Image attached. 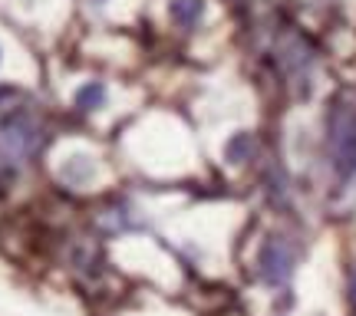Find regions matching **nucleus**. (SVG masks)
<instances>
[{"mask_svg":"<svg viewBox=\"0 0 356 316\" xmlns=\"http://www.w3.org/2000/svg\"><path fill=\"white\" fill-rule=\"evenodd\" d=\"M327 152L330 168L340 181L356 178V106L353 102H333L327 115Z\"/></svg>","mask_w":356,"mask_h":316,"instance_id":"nucleus-1","label":"nucleus"},{"mask_svg":"<svg viewBox=\"0 0 356 316\" xmlns=\"http://www.w3.org/2000/svg\"><path fill=\"white\" fill-rule=\"evenodd\" d=\"M293 274V247L284 238H267L257 253V277L267 287H284Z\"/></svg>","mask_w":356,"mask_h":316,"instance_id":"nucleus-2","label":"nucleus"},{"mask_svg":"<svg viewBox=\"0 0 356 316\" xmlns=\"http://www.w3.org/2000/svg\"><path fill=\"white\" fill-rule=\"evenodd\" d=\"M92 175H96V165L89 162L86 155L66 158V165H63V178H66V181H73V185H86Z\"/></svg>","mask_w":356,"mask_h":316,"instance_id":"nucleus-3","label":"nucleus"},{"mask_svg":"<svg viewBox=\"0 0 356 316\" xmlns=\"http://www.w3.org/2000/svg\"><path fill=\"white\" fill-rule=\"evenodd\" d=\"M204 13V0H175L172 3V17H175L181 26H195Z\"/></svg>","mask_w":356,"mask_h":316,"instance_id":"nucleus-4","label":"nucleus"},{"mask_svg":"<svg viewBox=\"0 0 356 316\" xmlns=\"http://www.w3.org/2000/svg\"><path fill=\"white\" fill-rule=\"evenodd\" d=\"M106 102V86L102 83H86L83 89H76V109L79 113H92Z\"/></svg>","mask_w":356,"mask_h":316,"instance_id":"nucleus-5","label":"nucleus"},{"mask_svg":"<svg viewBox=\"0 0 356 316\" xmlns=\"http://www.w3.org/2000/svg\"><path fill=\"white\" fill-rule=\"evenodd\" d=\"M251 135H238V139L228 142V149H225V155H228V162H244L248 155H251Z\"/></svg>","mask_w":356,"mask_h":316,"instance_id":"nucleus-6","label":"nucleus"},{"mask_svg":"<svg viewBox=\"0 0 356 316\" xmlns=\"http://www.w3.org/2000/svg\"><path fill=\"white\" fill-rule=\"evenodd\" d=\"M350 293H353V300H356V274H353V287H350Z\"/></svg>","mask_w":356,"mask_h":316,"instance_id":"nucleus-7","label":"nucleus"},{"mask_svg":"<svg viewBox=\"0 0 356 316\" xmlns=\"http://www.w3.org/2000/svg\"><path fill=\"white\" fill-rule=\"evenodd\" d=\"M92 3H106V0H92Z\"/></svg>","mask_w":356,"mask_h":316,"instance_id":"nucleus-8","label":"nucleus"}]
</instances>
